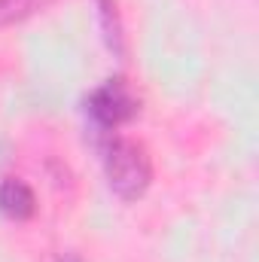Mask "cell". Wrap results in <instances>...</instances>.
<instances>
[{
	"mask_svg": "<svg viewBox=\"0 0 259 262\" xmlns=\"http://www.w3.org/2000/svg\"><path fill=\"white\" fill-rule=\"evenodd\" d=\"M104 174H107L110 189L119 198L137 201L149 189V180H153L149 152L137 140L116 137V140H110V146L104 152Z\"/></svg>",
	"mask_w": 259,
	"mask_h": 262,
	"instance_id": "cell-1",
	"label": "cell"
},
{
	"mask_svg": "<svg viewBox=\"0 0 259 262\" xmlns=\"http://www.w3.org/2000/svg\"><path fill=\"white\" fill-rule=\"evenodd\" d=\"M85 110L101 131H113L131 116H137V95L125 79H107L85 98Z\"/></svg>",
	"mask_w": 259,
	"mask_h": 262,
	"instance_id": "cell-2",
	"label": "cell"
},
{
	"mask_svg": "<svg viewBox=\"0 0 259 262\" xmlns=\"http://www.w3.org/2000/svg\"><path fill=\"white\" fill-rule=\"evenodd\" d=\"M37 210V198L34 189L21 180H3L0 183V213L9 220H31Z\"/></svg>",
	"mask_w": 259,
	"mask_h": 262,
	"instance_id": "cell-3",
	"label": "cell"
},
{
	"mask_svg": "<svg viewBox=\"0 0 259 262\" xmlns=\"http://www.w3.org/2000/svg\"><path fill=\"white\" fill-rule=\"evenodd\" d=\"M98 9H101V28H104V37H107V46L122 55L125 52V40H122V21H119V12H116V0H95Z\"/></svg>",
	"mask_w": 259,
	"mask_h": 262,
	"instance_id": "cell-4",
	"label": "cell"
},
{
	"mask_svg": "<svg viewBox=\"0 0 259 262\" xmlns=\"http://www.w3.org/2000/svg\"><path fill=\"white\" fill-rule=\"evenodd\" d=\"M49 3H55V0H0V28L18 25L31 15L43 12Z\"/></svg>",
	"mask_w": 259,
	"mask_h": 262,
	"instance_id": "cell-5",
	"label": "cell"
}]
</instances>
